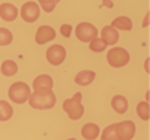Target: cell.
Segmentation results:
<instances>
[{"label":"cell","mask_w":150,"mask_h":140,"mask_svg":"<svg viewBox=\"0 0 150 140\" xmlns=\"http://www.w3.org/2000/svg\"><path fill=\"white\" fill-rule=\"evenodd\" d=\"M29 104L36 110H48L54 107L56 104V95L53 91H44V92H32L29 96Z\"/></svg>","instance_id":"cell-1"},{"label":"cell","mask_w":150,"mask_h":140,"mask_svg":"<svg viewBox=\"0 0 150 140\" xmlns=\"http://www.w3.org/2000/svg\"><path fill=\"white\" fill-rule=\"evenodd\" d=\"M81 101H83V95H81V92H77L72 98L66 99L63 103V110L68 113V116L72 121L80 119L84 114V106H83Z\"/></svg>","instance_id":"cell-2"},{"label":"cell","mask_w":150,"mask_h":140,"mask_svg":"<svg viewBox=\"0 0 150 140\" xmlns=\"http://www.w3.org/2000/svg\"><path fill=\"white\" fill-rule=\"evenodd\" d=\"M30 94H32L30 87L23 81H17L14 84H11L9 91H8V95H9L11 101L15 103V104H23V103H26V101H29Z\"/></svg>","instance_id":"cell-3"},{"label":"cell","mask_w":150,"mask_h":140,"mask_svg":"<svg viewBox=\"0 0 150 140\" xmlns=\"http://www.w3.org/2000/svg\"><path fill=\"white\" fill-rule=\"evenodd\" d=\"M129 59H131L129 53L125 48H120V47L111 48L108 51V54H107V62H108V65H111L112 68H122L125 65H128Z\"/></svg>","instance_id":"cell-4"},{"label":"cell","mask_w":150,"mask_h":140,"mask_svg":"<svg viewBox=\"0 0 150 140\" xmlns=\"http://www.w3.org/2000/svg\"><path fill=\"white\" fill-rule=\"evenodd\" d=\"M75 36L81 42H92L98 38V29L92 23H80L75 29Z\"/></svg>","instance_id":"cell-5"},{"label":"cell","mask_w":150,"mask_h":140,"mask_svg":"<svg viewBox=\"0 0 150 140\" xmlns=\"http://www.w3.org/2000/svg\"><path fill=\"white\" fill-rule=\"evenodd\" d=\"M66 59V50L63 45L54 44L47 50V60L51 63V65L57 66L60 63H63V60Z\"/></svg>","instance_id":"cell-6"},{"label":"cell","mask_w":150,"mask_h":140,"mask_svg":"<svg viewBox=\"0 0 150 140\" xmlns=\"http://www.w3.org/2000/svg\"><path fill=\"white\" fill-rule=\"evenodd\" d=\"M39 5L36 2H26L21 6V18L27 23H35L39 18Z\"/></svg>","instance_id":"cell-7"},{"label":"cell","mask_w":150,"mask_h":140,"mask_svg":"<svg viewBox=\"0 0 150 140\" xmlns=\"http://www.w3.org/2000/svg\"><path fill=\"white\" fill-rule=\"evenodd\" d=\"M117 139L119 140H132L135 136V124L132 121H123L117 124Z\"/></svg>","instance_id":"cell-8"},{"label":"cell","mask_w":150,"mask_h":140,"mask_svg":"<svg viewBox=\"0 0 150 140\" xmlns=\"http://www.w3.org/2000/svg\"><path fill=\"white\" fill-rule=\"evenodd\" d=\"M54 38H56V30L51 26H41L35 35V41H36V44L44 45L48 41H53Z\"/></svg>","instance_id":"cell-9"},{"label":"cell","mask_w":150,"mask_h":140,"mask_svg":"<svg viewBox=\"0 0 150 140\" xmlns=\"http://www.w3.org/2000/svg\"><path fill=\"white\" fill-rule=\"evenodd\" d=\"M53 87V79L48 74H42L39 77H36L33 81V92H44V91H51Z\"/></svg>","instance_id":"cell-10"},{"label":"cell","mask_w":150,"mask_h":140,"mask_svg":"<svg viewBox=\"0 0 150 140\" xmlns=\"http://www.w3.org/2000/svg\"><path fill=\"white\" fill-rule=\"evenodd\" d=\"M18 17V9L12 3H2L0 5V18L5 21H14Z\"/></svg>","instance_id":"cell-11"},{"label":"cell","mask_w":150,"mask_h":140,"mask_svg":"<svg viewBox=\"0 0 150 140\" xmlns=\"http://www.w3.org/2000/svg\"><path fill=\"white\" fill-rule=\"evenodd\" d=\"M101 39L107 45H114L119 41V32L114 27H111V26H105L101 30Z\"/></svg>","instance_id":"cell-12"},{"label":"cell","mask_w":150,"mask_h":140,"mask_svg":"<svg viewBox=\"0 0 150 140\" xmlns=\"http://www.w3.org/2000/svg\"><path fill=\"white\" fill-rule=\"evenodd\" d=\"M96 77V74L90 69H84V71H80L77 75H75V83L78 86H89L90 83H93Z\"/></svg>","instance_id":"cell-13"},{"label":"cell","mask_w":150,"mask_h":140,"mask_svg":"<svg viewBox=\"0 0 150 140\" xmlns=\"http://www.w3.org/2000/svg\"><path fill=\"white\" fill-rule=\"evenodd\" d=\"M111 107H112V110H114L116 113H119V114L126 113V110H128V99L125 98L123 95L112 96V99H111Z\"/></svg>","instance_id":"cell-14"},{"label":"cell","mask_w":150,"mask_h":140,"mask_svg":"<svg viewBox=\"0 0 150 140\" xmlns=\"http://www.w3.org/2000/svg\"><path fill=\"white\" fill-rule=\"evenodd\" d=\"M99 133H101V130H99V125L96 124H86L81 128V136L86 140H95L99 136Z\"/></svg>","instance_id":"cell-15"},{"label":"cell","mask_w":150,"mask_h":140,"mask_svg":"<svg viewBox=\"0 0 150 140\" xmlns=\"http://www.w3.org/2000/svg\"><path fill=\"white\" fill-rule=\"evenodd\" d=\"M111 27H114L117 32L119 30H132V20L129 17H117L112 20Z\"/></svg>","instance_id":"cell-16"},{"label":"cell","mask_w":150,"mask_h":140,"mask_svg":"<svg viewBox=\"0 0 150 140\" xmlns=\"http://www.w3.org/2000/svg\"><path fill=\"white\" fill-rule=\"evenodd\" d=\"M0 71L5 77H12V75H15L17 71H18V65L14 62V60H5L2 63V66H0Z\"/></svg>","instance_id":"cell-17"},{"label":"cell","mask_w":150,"mask_h":140,"mask_svg":"<svg viewBox=\"0 0 150 140\" xmlns=\"http://www.w3.org/2000/svg\"><path fill=\"white\" fill-rule=\"evenodd\" d=\"M14 114V110H12V106L8 103V101L0 99V122L9 121Z\"/></svg>","instance_id":"cell-18"},{"label":"cell","mask_w":150,"mask_h":140,"mask_svg":"<svg viewBox=\"0 0 150 140\" xmlns=\"http://www.w3.org/2000/svg\"><path fill=\"white\" fill-rule=\"evenodd\" d=\"M117 124H112V125H108L107 128L102 131L101 134V140H119L117 139Z\"/></svg>","instance_id":"cell-19"},{"label":"cell","mask_w":150,"mask_h":140,"mask_svg":"<svg viewBox=\"0 0 150 140\" xmlns=\"http://www.w3.org/2000/svg\"><path fill=\"white\" fill-rule=\"evenodd\" d=\"M137 113L143 121H149L150 119V106L147 101H141V103L137 106Z\"/></svg>","instance_id":"cell-20"},{"label":"cell","mask_w":150,"mask_h":140,"mask_svg":"<svg viewBox=\"0 0 150 140\" xmlns=\"http://www.w3.org/2000/svg\"><path fill=\"white\" fill-rule=\"evenodd\" d=\"M12 39H14L12 32L5 27H0V45H9L12 42Z\"/></svg>","instance_id":"cell-21"},{"label":"cell","mask_w":150,"mask_h":140,"mask_svg":"<svg viewBox=\"0 0 150 140\" xmlns=\"http://www.w3.org/2000/svg\"><path fill=\"white\" fill-rule=\"evenodd\" d=\"M105 48H107V44L101 39V38H96V39H93L90 42V50L93 53H101V51H104Z\"/></svg>","instance_id":"cell-22"},{"label":"cell","mask_w":150,"mask_h":140,"mask_svg":"<svg viewBox=\"0 0 150 140\" xmlns=\"http://www.w3.org/2000/svg\"><path fill=\"white\" fill-rule=\"evenodd\" d=\"M38 5H39V8H42L45 12H51L57 5V0H41V2H38Z\"/></svg>","instance_id":"cell-23"},{"label":"cell","mask_w":150,"mask_h":140,"mask_svg":"<svg viewBox=\"0 0 150 140\" xmlns=\"http://www.w3.org/2000/svg\"><path fill=\"white\" fill-rule=\"evenodd\" d=\"M60 33L63 35L65 38H69L72 35V26L71 24H63V26L60 27Z\"/></svg>","instance_id":"cell-24"},{"label":"cell","mask_w":150,"mask_h":140,"mask_svg":"<svg viewBox=\"0 0 150 140\" xmlns=\"http://www.w3.org/2000/svg\"><path fill=\"white\" fill-rule=\"evenodd\" d=\"M149 17H150V14L147 12L146 17H144V20H143V27H147V26H149Z\"/></svg>","instance_id":"cell-25"},{"label":"cell","mask_w":150,"mask_h":140,"mask_svg":"<svg viewBox=\"0 0 150 140\" xmlns=\"http://www.w3.org/2000/svg\"><path fill=\"white\" fill-rule=\"evenodd\" d=\"M149 63H150V59H146V65H144V68H146V71H147V72L150 71V68H149Z\"/></svg>","instance_id":"cell-26"},{"label":"cell","mask_w":150,"mask_h":140,"mask_svg":"<svg viewBox=\"0 0 150 140\" xmlns=\"http://www.w3.org/2000/svg\"><path fill=\"white\" fill-rule=\"evenodd\" d=\"M104 6H108V8H112V2H104Z\"/></svg>","instance_id":"cell-27"},{"label":"cell","mask_w":150,"mask_h":140,"mask_svg":"<svg viewBox=\"0 0 150 140\" xmlns=\"http://www.w3.org/2000/svg\"><path fill=\"white\" fill-rule=\"evenodd\" d=\"M68 140H77V139H68Z\"/></svg>","instance_id":"cell-28"}]
</instances>
